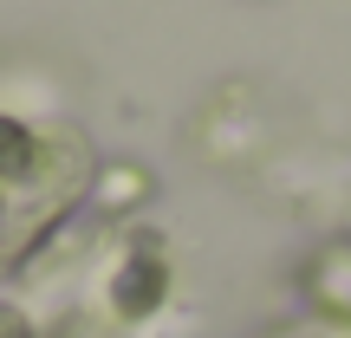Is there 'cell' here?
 <instances>
[{"label":"cell","mask_w":351,"mask_h":338,"mask_svg":"<svg viewBox=\"0 0 351 338\" xmlns=\"http://www.w3.org/2000/svg\"><path fill=\"white\" fill-rule=\"evenodd\" d=\"M13 163H26V150H13V124H0V169H13Z\"/></svg>","instance_id":"1"}]
</instances>
